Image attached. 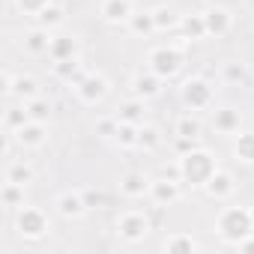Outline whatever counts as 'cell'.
I'll return each instance as SVG.
<instances>
[{
    "label": "cell",
    "instance_id": "836d02e7",
    "mask_svg": "<svg viewBox=\"0 0 254 254\" xmlns=\"http://www.w3.org/2000/svg\"><path fill=\"white\" fill-rule=\"evenodd\" d=\"M24 123H30L27 108H12V111H6V129H9V132H18Z\"/></svg>",
    "mask_w": 254,
    "mask_h": 254
},
{
    "label": "cell",
    "instance_id": "5b68a950",
    "mask_svg": "<svg viewBox=\"0 0 254 254\" xmlns=\"http://www.w3.org/2000/svg\"><path fill=\"white\" fill-rule=\"evenodd\" d=\"M180 99H183V105L191 108V111L209 108V105H212V87H209L206 78H189V81L183 84V90H180Z\"/></svg>",
    "mask_w": 254,
    "mask_h": 254
},
{
    "label": "cell",
    "instance_id": "4dcf8cb0",
    "mask_svg": "<svg viewBox=\"0 0 254 254\" xmlns=\"http://www.w3.org/2000/svg\"><path fill=\"white\" fill-rule=\"evenodd\" d=\"M221 78L227 84H248V69L242 63H224L221 66Z\"/></svg>",
    "mask_w": 254,
    "mask_h": 254
},
{
    "label": "cell",
    "instance_id": "d4e9b609",
    "mask_svg": "<svg viewBox=\"0 0 254 254\" xmlns=\"http://www.w3.org/2000/svg\"><path fill=\"white\" fill-rule=\"evenodd\" d=\"M159 147H162V132L156 129V126L144 123V126H141V132H138V150L153 153V150H159Z\"/></svg>",
    "mask_w": 254,
    "mask_h": 254
},
{
    "label": "cell",
    "instance_id": "52a82bcc",
    "mask_svg": "<svg viewBox=\"0 0 254 254\" xmlns=\"http://www.w3.org/2000/svg\"><path fill=\"white\" fill-rule=\"evenodd\" d=\"M3 90L21 102H30L39 96V84L33 75H3Z\"/></svg>",
    "mask_w": 254,
    "mask_h": 254
},
{
    "label": "cell",
    "instance_id": "484cf974",
    "mask_svg": "<svg viewBox=\"0 0 254 254\" xmlns=\"http://www.w3.org/2000/svg\"><path fill=\"white\" fill-rule=\"evenodd\" d=\"M129 27H132V33H138V36H150L153 30H159V27H156L153 12H132Z\"/></svg>",
    "mask_w": 254,
    "mask_h": 254
},
{
    "label": "cell",
    "instance_id": "cb8c5ba5",
    "mask_svg": "<svg viewBox=\"0 0 254 254\" xmlns=\"http://www.w3.org/2000/svg\"><path fill=\"white\" fill-rule=\"evenodd\" d=\"M200 245L191 239V236H186V233H174V236H168L165 239V251H171V254H191V251H197Z\"/></svg>",
    "mask_w": 254,
    "mask_h": 254
},
{
    "label": "cell",
    "instance_id": "f35d334b",
    "mask_svg": "<svg viewBox=\"0 0 254 254\" xmlns=\"http://www.w3.org/2000/svg\"><path fill=\"white\" fill-rule=\"evenodd\" d=\"M236 248H239V251H254V233H251V236H245Z\"/></svg>",
    "mask_w": 254,
    "mask_h": 254
},
{
    "label": "cell",
    "instance_id": "9c48e42d",
    "mask_svg": "<svg viewBox=\"0 0 254 254\" xmlns=\"http://www.w3.org/2000/svg\"><path fill=\"white\" fill-rule=\"evenodd\" d=\"M12 138H15V144H18V147H24V150H36V147H42V144H45L48 132H45V123L30 120V123H24V126H21L18 132H12Z\"/></svg>",
    "mask_w": 254,
    "mask_h": 254
},
{
    "label": "cell",
    "instance_id": "8992f818",
    "mask_svg": "<svg viewBox=\"0 0 254 254\" xmlns=\"http://www.w3.org/2000/svg\"><path fill=\"white\" fill-rule=\"evenodd\" d=\"M117 233H120L126 242H141V239L150 233V218H147L144 212H138V209L123 212V215L117 218Z\"/></svg>",
    "mask_w": 254,
    "mask_h": 254
},
{
    "label": "cell",
    "instance_id": "4316f807",
    "mask_svg": "<svg viewBox=\"0 0 254 254\" xmlns=\"http://www.w3.org/2000/svg\"><path fill=\"white\" fill-rule=\"evenodd\" d=\"M0 200H3V206H9V209L24 206V186H18V183H9V180H6L3 191H0Z\"/></svg>",
    "mask_w": 254,
    "mask_h": 254
},
{
    "label": "cell",
    "instance_id": "7a4b0ae2",
    "mask_svg": "<svg viewBox=\"0 0 254 254\" xmlns=\"http://www.w3.org/2000/svg\"><path fill=\"white\" fill-rule=\"evenodd\" d=\"M215 227H218V233H221V239H224L227 245H239L245 236H251V233H254L251 209H242V206H227V209H221V215H218Z\"/></svg>",
    "mask_w": 254,
    "mask_h": 254
},
{
    "label": "cell",
    "instance_id": "7c38bea8",
    "mask_svg": "<svg viewBox=\"0 0 254 254\" xmlns=\"http://www.w3.org/2000/svg\"><path fill=\"white\" fill-rule=\"evenodd\" d=\"M132 93L138 96V99H156L159 93H162V78L156 75V72H138L135 78H132Z\"/></svg>",
    "mask_w": 254,
    "mask_h": 254
},
{
    "label": "cell",
    "instance_id": "8d00e7d4",
    "mask_svg": "<svg viewBox=\"0 0 254 254\" xmlns=\"http://www.w3.org/2000/svg\"><path fill=\"white\" fill-rule=\"evenodd\" d=\"M174 147H177V153H180V156H186V153H191V150L197 147V141H194V138H183V135H177Z\"/></svg>",
    "mask_w": 254,
    "mask_h": 254
},
{
    "label": "cell",
    "instance_id": "ab89813d",
    "mask_svg": "<svg viewBox=\"0 0 254 254\" xmlns=\"http://www.w3.org/2000/svg\"><path fill=\"white\" fill-rule=\"evenodd\" d=\"M251 221H254V209H251Z\"/></svg>",
    "mask_w": 254,
    "mask_h": 254
},
{
    "label": "cell",
    "instance_id": "8fae6325",
    "mask_svg": "<svg viewBox=\"0 0 254 254\" xmlns=\"http://www.w3.org/2000/svg\"><path fill=\"white\" fill-rule=\"evenodd\" d=\"M48 57H51L54 63L78 57V39H75V36H66V33H57V36H51V45H48Z\"/></svg>",
    "mask_w": 254,
    "mask_h": 254
},
{
    "label": "cell",
    "instance_id": "4fadbf2b",
    "mask_svg": "<svg viewBox=\"0 0 254 254\" xmlns=\"http://www.w3.org/2000/svg\"><path fill=\"white\" fill-rule=\"evenodd\" d=\"M132 0H102V18L108 24H123L132 18Z\"/></svg>",
    "mask_w": 254,
    "mask_h": 254
},
{
    "label": "cell",
    "instance_id": "83f0119b",
    "mask_svg": "<svg viewBox=\"0 0 254 254\" xmlns=\"http://www.w3.org/2000/svg\"><path fill=\"white\" fill-rule=\"evenodd\" d=\"M6 180L9 183H18V186H27V183H33V168L27 162H12L6 168Z\"/></svg>",
    "mask_w": 254,
    "mask_h": 254
},
{
    "label": "cell",
    "instance_id": "5bb4252c",
    "mask_svg": "<svg viewBox=\"0 0 254 254\" xmlns=\"http://www.w3.org/2000/svg\"><path fill=\"white\" fill-rule=\"evenodd\" d=\"M117 120L123 123H135V126H144L147 123V99H129V102H123L117 108Z\"/></svg>",
    "mask_w": 254,
    "mask_h": 254
},
{
    "label": "cell",
    "instance_id": "2e32d148",
    "mask_svg": "<svg viewBox=\"0 0 254 254\" xmlns=\"http://www.w3.org/2000/svg\"><path fill=\"white\" fill-rule=\"evenodd\" d=\"M87 209H90V206H87L84 194H78V191H66V194L57 197V212H60L63 218H81Z\"/></svg>",
    "mask_w": 254,
    "mask_h": 254
},
{
    "label": "cell",
    "instance_id": "e575fe53",
    "mask_svg": "<svg viewBox=\"0 0 254 254\" xmlns=\"http://www.w3.org/2000/svg\"><path fill=\"white\" fill-rule=\"evenodd\" d=\"M48 3H51V0H15V6L21 12H27V15H39Z\"/></svg>",
    "mask_w": 254,
    "mask_h": 254
},
{
    "label": "cell",
    "instance_id": "277c9868",
    "mask_svg": "<svg viewBox=\"0 0 254 254\" xmlns=\"http://www.w3.org/2000/svg\"><path fill=\"white\" fill-rule=\"evenodd\" d=\"M15 227L24 239H42L48 233V215L36 206H18L15 215Z\"/></svg>",
    "mask_w": 254,
    "mask_h": 254
},
{
    "label": "cell",
    "instance_id": "ba28073f",
    "mask_svg": "<svg viewBox=\"0 0 254 254\" xmlns=\"http://www.w3.org/2000/svg\"><path fill=\"white\" fill-rule=\"evenodd\" d=\"M150 197L156 206H171L183 197V189H180V180H171V177H162V180H153L150 183Z\"/></svg>",
    "mask_w": 254,
    "mask_h": 254
},
{
    "label": "cell",
    "instance_id": "d6986e66",
    "mask_svg": "<svg viewBox=\"0 0 254 254\" xmlns=\"http://www.w3.org/2000/svg\"><path fill=\"white\" fill-rule=\"evenodd\" d=\"M48 45H51V30L48 27H33V30H27L24 33V51L27 54H48Z\"/></svg>",
    "mask_w": 254,
    "mask_h": 254
},
{
    "label": "cell",
    "instance_id": "1f68e13d",
    "mask_svg": "<svg viewBox=\"0 0 254 254\" xmlns=\"http://www.w3.org/2000/svg\"><path fill=\"white\" fill-rule=\"evenodd\" d=\"M24 108H27L30 120H39V123H45V120H48V114H51V105H48V99H42V96H36V99L24 102Z\"/></svg>",
    "mask_w": 254,
    "mask_h": 254
},
{
    "label": "cell",
    "instance_id": "30bf717a",
    "mask_svg": "<svg viewBox=\"0 0 254 254\" xmlns=\"http://www.w3.org/2000/svg\"><path fill=\"white\" fill-rule=\"evenodd\" d=\"M78 96L87 102V105H96V102H102L105 96H108V78L105 75H84L81 78V84H78Z\"/></svg>",
    "mask_w": 254,
    "mask_h": 254
},
{
    "label": "cell",
    "instance_id": "ac0fdd59",
    "mask_svg": "<svg viewBox=\"0 0 254 254\" xmlns=\"http://www.w3.org/2000/svg\"><path fill=\"white\" fill-rule=\"evenodd\" d=\"M212 126H215V132H221V135H233V132H239L242 117H239L236 108H218L212 114Z\"/></svg>",
    "mask_w": 254,
    "mask_h": 254
},
{
    "label": "cell",
    "instance_id": "e0dca14e",
    "mask_svg": "<svg viewBox=\"0 0 254 254\" xmlns=\"http://www.w3.org/2000/svg\"><path fill=\"white\" fill-rule=\"evenodd\" d=\"M150 183L153 180H147L141 171H132V174H126L123 180H120V191L126 194V197H144V194H150Z\"/></svg>",
    "mask_w": 254,
    "mask_h": 254
},
{
    "label": "cell",
    "instance_id": "44dd1931",
    "mask_svg": "<svg viewBox=\"0 0 254 254\" xmlns=\"http://www.w3.org/2000/svg\"><path fill=\"white\" fill-rule=\"evenodd\" d=\"M203 18H206V33H209V36H224V33L230 30V12L221 9V6L206 9Z\"/></svg>",
    "mask_w": 254,
    "mask_h": 254
},
{
    "label": "cell",
    "instance_id": "3957f363",
    "mask_svg": "<svg viewBox=\"0 0 254 254\" xmlns=\"http://www.w3.org/2000/svg\"><path fill=\"white\" fill-rule=\"evenodd\" d=\"M147 63H150V72H156L159 78H174L183 66V51L177 45H159L150 51Z\"/></svg>",
    "mask_w": 254,
    "mask_h": 254
},
{
    "label": "cell",
    "instance_id": "9a60e30c",
    "mask_svg": "<svg viewBox=\"0 0 254 254\" xmlns=\"http://www.w3.org/2000/svg\"><path fill=\"white\" fill-rule=\"evenodd\" d=\"M233 186H236V183H233V177H230L227 171H221V168H218V171L212 174V180L203 186V191H206L212 200H224V197H230V194H233Z\"/></svg>",
    "mask_w": 254,
    "mask_h": 254
},
{
    "label": "cell",
    "instance_id": "74e56055",
    "mask_svg": "<svg viewBox=\"0 0 254 254\" xmlns=\"http://www.w3.org/2000/svg\"><path fill=\"white\" fill-rule=\"evenodd\" d=\"M84 200H87V206H99V203H105V194L102 191H84Z\"/></svg>",
    "mask_w": 254,
    "mask_h": 254
},
{
    "label": "cell",
    "instance_id": "f546056e",
    "mask_svg": "<svg viewBox=\"0 0 254 254\" xmlns=\"http://www.w3.org/2000/svg\"><path fill=\"white\" fill-rule=\"evenodd\" d=\"M36 18H39V24H42V27L54 30V27H60V24H63V18H66V15H63V9H60L57 3H48V6L36 15Z\"/></svg>",
    "mask_w": 254,
    "mask_h": 254
},
{
    "label": "cell",
    "instance_id": "6da1fadb",
    "mask_svg": "<svg viewBox=\"0 0 254 254\" xmlns=\"http://www.w3.org/2000/svg\"><path fill=\"white\" fill-rule=\"evenodd\" d=\"M215 171H218V162H215V156H212L209 150H203V147H194L191 153L180 156V177H183V183H189L191 189H203V186L212 180Z\"/></svg>",
    "mask_w": 254,
    "mask_h": 254
},
{
    "label": "cell",
    "instance_id": "f1b7e54d",
    "mask_svg": "<svg viewBox=\"0 0 254 254\" xmlns=\"http://www.w3.org/2000/svg\"><path fill=\"white\" fill-rule=\"evenodd\" d=\"M200 132H203V126H200V120L197 117H191V114H186V117H180L177 120V135H183V138H200Z\"/></svg>",
    "mask_w": 254,
    "mask_h": 254
},
{
    "label": "cell",
    "instance_id": "d6a6232c",
    "mask_svg": "<svg viewBox=\"0 0 254 254\" xmlns=\"http://www.w3.org/2000/svg\"><path fill=\"white\" fill-rule=\"evenodd\" d=\"M153 18H156V27L159 30H171V27H180V18L168 9V6H159L153 9Z\"/></svg>",
    "mask_w": 254,
    "mask_h": 254
},
{
    "label": "cell",
    "instance_id": "7402d4cb",
    "mask_svg": "<svg viewBox=\"0 0 254 254\" xmlns=\"http://www.w3.org/2000/svg\"><path fill=\"white\" fill-rule=\"evenodd\" d=\"M138 132H141V126H135V123H123V120H120L117 132H114V141H117L123 150H135V147H138Z\"/></svg>",
    "mask_w": 254,
    "mask_h": 254
},
{
    "label": "cell",
    "instance_id": "603a6c76",
    "mask_svg": "<svg viewBox=\"0 0 254 254\" xmlns=\"http://www.w3.org/2000/svg\"><path fill=\"white\" fill-rule=\"evenodd\" d=\"M233 153H236L239 162L254 165V132H239L236 141H233Z\"/></svg>",
    "mask_w": 254,
    "mask_h": 254
},
{
    "label": "cell",
    "instance_id": "d590c367",
    "mask_svg": "<svg viewBox=\"0 0 254 254\" xmlns=\"http://www.w3.org/2000/svg\"><path fill=\"white\" fill-rule=\"evenodd\" d=\"M117 126H120V120H117V117H105V120H99V123H96V135H102V138H114Z\"/></svg>",
    "mask_w": 254,
    "mask_h": 254
},
{
    "label": "cell",
    "instance_id": "ffe728a7",
    "mask_svg": "<svg viewBox=\"0 0 254 254\" xmlns=\"http://www.w3.org/2000/svg\"><path fill=\"white\" fill-rule=\"evenodd\" d=\"M180 30H183V39H189V42L209 36V33H206V18H203V15H197V12L180 15Z\"/></svg>",
    "mask_w": 254,
    "mask_h": 254
}]
</instances>
